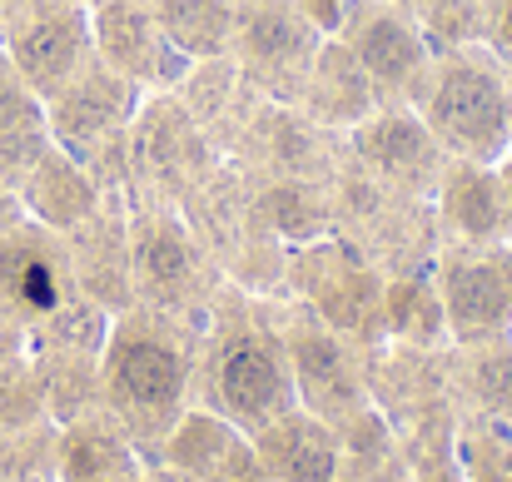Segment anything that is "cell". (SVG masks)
Listing matches in <instances>:
<instances>
[{
    "mask_svg": "<svg viewBox=\"0 0 512 482\" xmlns=\"http://www.w3.org/2000/svg\"><path fill=\"white\" fill-rule=\"evenodd\" d=\"M194 368L199 323L155 314L145 304L110 319L100 348V408L145 458H155L179 413L194 403Z\"/></svg>",
    "mask_w": 512,
    "mask_h": 482,
    "instance_id": "1",
    "label": "cell"
},
{
    "mask_svg": "<svg viewBox=\"0 0 512 482\" xmlns=\"http://www.w3.org/2000/svg\"><path fill=\"white\" fill-rule=\"evenodd\" d=\"M194 403L214 408L239 433H259L264 423L299 408L279 314L259 294L234 289L229 279L199 323Z\"/></svg>",
    "mask_w": 512,
    "mask_h": 482,
    "instance_id": "2",
    "label": "cell"
},
{
    "mask_svg": "<svg viewBox=\"0 0 512 482\" xmlns=\"http://www.w3.org/2000/svg\"><path fill=\"white\" fill-rule=\"evenodd\" d=\"M413 110L448 160L498 164L512 150V75L488 45L433 50Z\"/></svg>",
    "mask_w": 512,
    "mask_h": 482,
    "instance_id": "3",
    "label": "cell"
},
{
    "mask_svg": "<svg viewBox=\"0 0 512 482\" xmlns=\"http://www.w3.org/2000/svg\"><path fill=\"white\" fill-rule=\"evenodd\" d=\"M130 224V284L135 304L174 314V319L204 323L209 304L224 289V269L209 254V244L194 234L179 204L165 199H135L125 209Z\"/></svg>",
    "mask_w": 512,
    "mask_h": 482,
    "instance_id": "4",
    "label": "cell"
},
{
    "mask_svg": "<svg viewBox=\"0 0 512 482\" xmlns=\"http://www.w3.org/2000/svg\"><path fill=\"white\" fill-rule=\"evenodd\" d=\"M279 333H284V353H289V373H294V393L299 408H309L324 423H353L358 413L373 408V388H368V353L343 338L339 328L319 319L309 304H289L274 309Z\"/></svg>",
    "mask_w": 512,
    "mask_h": 482,
    "instance_id": "5",
    "label": "cell"
},
{
    "mask_svg": "<svg viewBox=\"0 0 512 482\" xmlns=\"http://www.w3.org/2000/svg\"><path fill=\"white\" fill-rule=\"evenodd\" d=\"M319 45L324 35L299 10V0H234L229 60L254 95L294 105Z\"/></svg>",
    "mask_w": 512,
    "mask_h": 482,
    "instance_id": "6",
    "label": "cell"
},
{
    "mask_svg": "<svg viewBox=\"0 0 512 482\" xmlns=\"http://www.w3.org/2000/svg\"><path fill=\"white\" fill-rule=\"evenodd\" d=\"M433 284L453 348L512 338V239L498 244H438Z\"/></svg>",
    "mask_w": 512,
    "mask_h": 482,
    "instance_id": "7",
    "label": "cell"
},
{
    "mask_svg": "<svg viewBox=\"0 0 512 482\" xmlns=\"http://www.w3.org/2000/svg\"><path fill=\"white\" fill-rule=\"evenodd\" d=\"M0 50L15 65V75L50 100L65 80H75L90 60V10L75 0H20L0 20Z\"/></svg>",
    "mask_w": 512,
    "mask_h": 482,
    "instance_id": "8",
    "label": "cell"
},
{
    "mask_svg": "<svg viewBox=\"0 0 512 482\" xmlns=\"http://www.w3.org/2000/svg\"><path fill=\"white\" fill-rule=\"evenodd\" d=\"M343 160L363 169L373 184H383L393 199L428 204L448 155L413 105H383L343 135Z\"/></svg>",
    "mask_w": 512,
    "mask_h": 482,
    "instance_id": "9",
    "label": "cell"
},
{
    "mask_svg": "<svg viewBox=\"0 0 512 482\" xmlns=\"http://www.w3.org/2000/svg\"><path fill=\"white\" fill-rule=\"evenodd\" d=\"M339 40L353 50V60L363 65V75L373 80L383 105H413L418 100V85H423V75L433 65V45H428L423 25L403 5H393V0H353Z\"/></svg>",
    "mask_w": 512,
    "mask_h": 482,
    "instance_id": "10",
    "label": "cell"
},
{
    "mask_svg": "<svg viewBox=\"0 0 512 482\" xmlns=\"http://www.w3.org/2000/svg\"><path fill=\"white\" fill-rule=\"evenodd\" d=\"M80 294L75 269H70V244L65 234H50L30 219H20L0 239V309L20 323L40 328L60 304Z\"/></svg>",
    "mask_w": 512,
    "mask_h": 482,
    "instance_id": "11",
    "label": "cell"
},
{
    "mask_svg": "<svg viewBox=\"0 0 512 482\" xmlns=\"http://www.w3.org/2000/svg\"><path fill=\"white\" fill-rule=\"evenodd\" d=\"M85 10H90V45L100 65L140 85L145 95L174 90L184 80L189 60H179L170 50L145 0H90Z\"/></svg>",
    "mask_w": 512,
    "mask_h": 482,
    "instance_id": "12",
    "label": "cell"
},
{
    "mask_svg": "<svg viewBox=\"0 0 512 482\" xmlns=\"http://www.w3.org/2000/svg\"><path fill=\"white\" fill-rule=\"evenodd\" d=\"M433 224L443 244H498L508 234V194L498 164L448 160L433 194H428Z\"/></svg>",
    "mask_w": 512,
    "mask_h": 482,
    "instance_id": "13",
    "label": "cell"
},
{
    "mask_svg": "<svg viewBox=\"0 0 512 482\" xmlns=\"http://www.w3.org/2000/svg\"><path fill=\"white\" fill-rule=\"evenodd\" d=\"M249 448L269 482H348V458L334 423L309 408H289L284 418L249 433Z\"/></svg>",
    "mask_w": 512,
    "mask_h": 482,
    "instance_id": "14",
    "label": "cell"
},
{
    "mask_svg": "<svg viewBox=\"0 0 512 482\" xmlns=\"http://www.w3.org/2000/svg\"><path fill=\"white\" fill-rule=\"evenodd\" d=\"M15 199H20L25 219L40 224V229H50V234H75V229L90 224L105 204H115V199L100 189V179L75 160L70 150H60V145H50V150L40 155V164L30 169V179L15 189Z\"/></svg>",
    "mask_w": 512,
    "mask_h": 482,
    "instance_id": "15",
    "label": "cell"
},
{
    "mask_svg": "<svg viewBox=\"0 0 512 482\" xmlns=\"http://www.w3.org/2000/svg\"><path fill=\"white\" fill-rule=\"evenodd\" d=\"M319 130L329 135H348L353 125H363L373 110H383V95L373 90V80L363 75V65L353 60V50L343 45L339 35H329L309 65V80L294 100Z\"/></svg>",
    "mask_w": 512,
    "mask_h": 482,
    "instance_id": "16",
    "label": "cell"
},
{
    "mask_svg": "<svg viewBox=\"0 0 512 482\" xmlns=\"http://www.w3.org/2000/svg\"><path fill=\"white\" fill-rule=\"evenodd\" d=\"M150 458L110 423V413H85L55 433V482H145Z\"/></svg>",
    "mask_w": 512,
    "mask_h": 482,
    "instance_id": "17",
    "label": "cell"
},
{
    "mask_svg": "<svg viewBox=\"0 0 512 482\" xmlns=\"http://www.w3.org/2000/svg\"><path fill=\"white\" fill-rule=\"evenodd\" d=\"M383 343L413 348V353H443L453 348L443 299L433 284V259L383 269Z\"/></svg>",
    "mask_w": 512,
    "mask_h": 482,
    "instance_id": "18",
    "label": "cell"
},
{
    "mask_svg": "<svg viewBox=\"0 0 512 482\" xmlns=\"http://www.w3.org/2000/svg\"><path fill=\"white\" fill-rule=\"evenodd\" d=\"M249 453H254L249 433H239L214 408L189 403L179 413V423L165 433V443L155 448V463H165V468H174V473H184L194 482H219L224 473H234Z\"/></svg>",
    "mask_w": 512,
    "mask_h": 482,
    "instance_id": "19",
    "label": "cell"
},
{
    "mask_svg": "<svg viewBox=\"0 0 512 482\" xmlns=\"http://www.w3.org/2000/svg\"><path fill=\"white\" fill-rule=\"evenodd\" d=\"M458 363L448 368L453 403L468 408V418H498L512 423V338L508 343H478L453 348Z\"/></svg>",
    "mask_w": 512,
    "mask_h": 482,
    "instance_id": "20",
    "label": "cell"
},
{
    "mask_svg": "<svg viewBox=\"0 0 512 482\" xmlns=\"http://www.w3.org/2000/svg\"><path fill=\"white\" fill-rule=\"evenodd\" d=\"M179 60H219L234 35V0H145Z\"/></svg>",
    "mask_w": 512,
    "mask_h": 482,
    "instance_id": "21",
    "label": "cell"
},
{
    "mask_svg": "<svg viewBox=\"0 0 512 482\" xmlns=\"http://www.w3.org/2000/svg\"><path fill=\"white\" fill-rule=\"evenodd\" d=\"M458 473L463 482H512V423L458 418Z\"/></svg>",
    "mask_w": 512,
    "mask_h": 482,
    "instance_id": "22",
    "label": "cell"
},
{
    "mask_svg": "<svg viewBox=\"0 0 512 482\" xmlns=\"http://www.w3.org/2000/svg\"><path fill=\"white\" fill-rule=\"evenodd\" d=\"M433 50H463L483 45V0H418L408 10Z\"/></svg>",
    "mask_w": 512,
    "mask_h": 482,
    "instance_id": "23",
    "label": "cell"
},
{
    "mask_svg": "<svg viewBox=\"0 0 512 482\" xmlns=\"http://www.w3.org/2000/svg\"><path fill=\"white\" fill-rule=\"evenodd\" d=\"M45 418H50V408H45V393H40L35 368L0 363V438H25Z\"/></svg>",
    "mask_w": 512,
    "mask_h": 482,
    "instance_id": "24",
    "label": "cell"
},
{
    "mask_svg": "<svg viewBox=\"0 0 512 482\" xmlns=\"http://www.w3.org/2000/svg\"><path fill=\"white\" fill-rule=\"evenodd\" d=\"M483 45L512 75V0H483Z\"/></svg>",
    "mask_w": 512,
    "mask_h": 482,
    "instance_id": "25",
    "label": "cell"
},
{
    "mask_svg": "<svg viewBox=\"0 0 512 482\" xmlns=\"http://www.w3.org/2000/svg\"><path fill=\"white\" fill-rule=\"evenodd\" d=\"M20 219H25V209H20V199H15V194H10V189L0 184V239H5V234H10V229H15Z\"/></svg>",
    "mask_w": 512,
    "mask_h": 482,
    "instance_id": "26",
    "label": "cell"
},
{
    "mask_svg": "<svg viewBox=\"0 0 512 482\" xmlns=\"http://www.w3.org/2000/svg\"><path fill=\"white\" fill-rule=\"evenodd\" d=\"M498 174H503V194H508V234H512V150L498 160Z\"/></svg>",
    "mask_w": 512,
    "mask_h": 482,
    "instance_id": "27",
    "label": "cell"
},
{
    "mask_svg": "<svg viewBox=\"0 0 512 482\" xmlns=\"http://www.w3.org/2000/svg\"><path fill=\"white\" fill-rule=\"evenodd\" d=\"M10 70H15V65H10V60H5V50H0V80H5Z\"/></svg>",
    "mask_w": 512,
    "mask_h": 482,
    "instance_id": "28",
    "label": "cell"
},
{
    "mask_svg": "<svg viewBox=\"0 0 512 482\" xmlns=\"http://www.w3.org/2000/svg\"><path fill=\"white\" fill-rule=\"evenodd\" d=\"M393 5H403V10H413V5H418V0H393Z\"/></svg>",
    "mask_w": 512,
    "mask_h": 482,
    "instance_id": "29",
    "label": "cell"
},
{
    "mask_svg": "<svg viewBox=\"0 0 512 482\" xmlns=\"http://www.w3.org/2000/svg\"><path fill=\"white\" fill-rule=\"evenodd\" d=\"M75 5H90V0H75Z\"/></svg>",
    "mask_w": 512,
    "mask_h": 482,
    "instance_id": "30",
    "label": "cell"
},
{
    "mask_svg": "<svg viewBox=\"0 0 512 482\" xmlns=\"http://www.w3.org/2000/svg\"><path fill=\"white\" fill-rule=\"evenodd\" d=\"M50 482H55V478H50Z\"/></svg>",
    "mask_w": 512,
    "mask_h": 482,
    "instance_id": "31",
    "label": "cell"
}]
</instances>
